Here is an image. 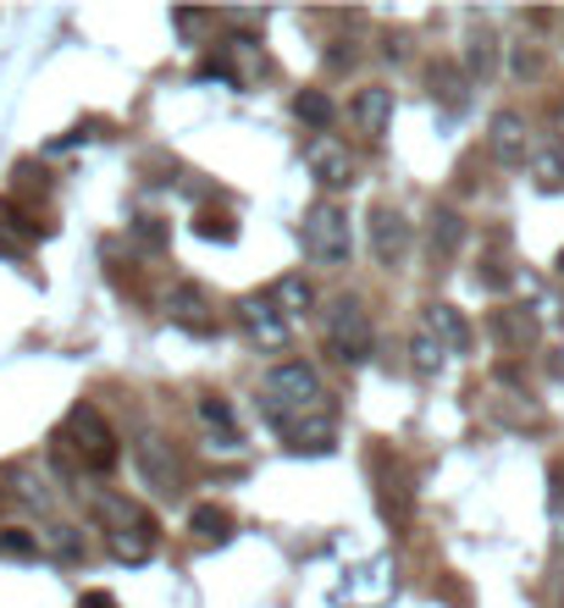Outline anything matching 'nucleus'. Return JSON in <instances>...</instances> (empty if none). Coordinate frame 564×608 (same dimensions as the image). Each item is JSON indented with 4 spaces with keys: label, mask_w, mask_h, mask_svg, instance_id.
<instances>
[{
    "label": "nucleus",
    "mask_w": 564,
    "mask_h": 608,
    "mask_svg": "<svg viewBox=\"0 0 564 608\" xmlns=\"http://www.w3.org/2000/svg\"><path fill=\"white\" fill-rule=\"evenodd\" d=\"M266 420L272 426H288L310 409H327V387H321V371L310 360H283L266 371V398H260Z\"/></svg>",
    "instance_id": "1"
},
{
    "label": "nucleus",
    "mask_w": 564,
    "mask_h": 608,
    "mask_svg": "<svg viewBox=\"0 0 564 608\" xmlns=\"http://www.w3.org/2000/svg\"><path fill=\"white\" fill-rule=\"evenodd\" d=\"M56 459H73L78 470H111L123 459L111 420L95 404H73L67 409V426L56 431Z\"/></svg>",
    "instance_id": "2"
},
{
    "label": "nucleus",
    "mask_w": 564,
    "mask_h": 608,
    "mask_svg": "<svg viewBox=\"0 0 564 608\" xmlns=\"http://www.w3.org/2000/svg\"><path fill=\"white\" fill-rule=\"evenodd\" d=\"M299 244H305V255H310L316 266H327V271L349 266V255H354L349 211L332 205V200H316V205L305 211V222H299Z\"/></svg>",
    "instance_id": "3"
},
{
    "label": "nucleus",
    "mask_w": 564,
    "mask_h": 608,
    "mask_svg": "<svg viewBox=\"0 0 564 608\" xmlns=\"http://www.w3.org/2000/svg\"><path fill=\"white\" fill-rule=\"evenodd\" d=\"M371 343H376L371 316H365L354 299H338V305L327 310V354L343 360V365H365V360H371Z\"/></svg>",
    "instance_id": "4"
},
{
    "label": "nucleus",
    "mask_w": 564,
    "mask_h": 608,
    "mask_svg": "<svg viewBox=\"0 0 564 608\" xmlns=\"http://www.w3.org/2000/svg\"><path fill=\"white\" fill-rule=\"evenodd\" d=\"M134 465H139L145 487H156L161 498H183V487H189V476H183V454H178L161 431H139V442H134Z\"/></svg>",
    "instance_id": "5"
},
{
    "label": "nucleus",
    "mask_w": 564,
    "mask_h": 608,
    "mask_svg": "<svg viewBox=\"0 0 564 608\" xmlns=\"http://www.w3.org/2000/svg\"><path fill=\"white\" fill-rule=\"evenodd\" d=\"M233 316H238V332H244L255 349H266V354L288 349V316L272 305V294H244Z\"/></svg>",
    "instance_id": "6"
},
{
    "label": "nucleus",
    "mask_w": 564,
    "mask_h": 608,
    "mask_svg": "<svg viewBox=\"0 0 564 608\" xmlns=\"http://www.w3.org/2000/svg\"><path fill=\"white\" fill-rule=\"evenodd\" d=\"M365 227H371V255H376V266H387V271L404 266V255H409V244H415L409 216H404L398 205H371Z\"/></svg>",
    "instance_id": "7"
},
{
    "label": "nucleus",
    "mask_w": 564,
    "mask_h": 608,
    "mask_svg": "<svg viewBox=\"0 0 564 608\" xmlns=\"http://www.w3.org/2000/svg\"><path fill=\"white\" fill-rule=\"evenodd\" d=\"M305 167H310V178H316L327 194L354 189V156H349V145L332 139V134H316V139L305 145Z\"/></svg>",
    "instance_id": "8"
},
{
    "label": "nucleus",
    "mask_w": 564,
    "mask_h": 608,
    "mask_svg": "<svg viewBox=\"0 0 564 608\" xmlns=\"http://www.w3.org/2000/svg\"><path fill=\"white\" fill-rule=\"evenodd\" d=\"M487 156L498 161V167H525L531 161V139H525V117L520 111H492V122H487Z\"/></svg>",
    "instance_id": "9"
},
{
    "label": "nucleus",
    "mask_w": 564,
    "mask_h": 608,
    "mask_svg": "<svg viewBox=\"0 0 564 608\" xmlns=\"http://www.w3.org/2000/svg\"><path fill=\"white\" fill-rule=\"evenodd\" d=\"M487 332L498 338V349H509V354H525V349H536V338H542V321H536V310H525V305H498V310L487 316Z\"/></svg>",
    "instance_id": "10"
},
{
    "label": "nucleus",
    "mask_w": 564,
    "mask_h": 608,
    "mask_svg": "<svg viewBox=\"0 0 564 608\" xmlns=\"http://www.w3.org/2000/svg\"><path fill=\"white\" fill-rule=\"evenodd\" d=\"M167 310H172V321L183 327V332H216V299L205 294V282H178L172 288V299H167Z\"/></svg>",
    "instance_id": "11"
},
{
    "label": "nucleus",
    "mask_w": 564,
    "mask_h": 608,
    "mask_svg": "<svg viewBox=\"0 0 564 608\" xmlns=\"http://www.w3.org/2000/svg\"><path fill=\"white\" fill-rule=\"evenodd\" d=\"M349 122H354L365 139H382V134H387V122H393V89L365 84V89L349 100Z\"/></svg>",
    "instance_id": "12"
},
{
    "label": "nucleus",
    "mask_w": 564,
    "mask_h": 608,
    "mask_svg": "<svg viewBox=\"0 0 564 608\" xmlns=\"http://www.w3.org/2000/svg\"><path fill=\"white\" fill-rule=\"evenodd\" d=\"M371 476H376V503H382V514H387L393 525H404V520H409V509H415L404 470L393 465V476H387V459H382V448H376V454H371Z\"/></svg>",
    "instance_id": "13"
},
{
    "label": "nucleus",
    "mask_w": 564,
    "mask_h": 608,
    "mask_svg": "<svg viewBox=\"0 0 564 608\" xmlns=\"http://www.w3.org/2000/svg\"><path fill=\"white\" fill-rule=\"evenodd\" d=\"M156 542H161V531H156L150 514H139L134 525L106 531V547H111V558H123V564H145V558L156 553Z\"/></svg>",
    "instance_id": "14"
},
{
    "label": "nucleus",
    "mask_w": 564,
    "mask_h": 608,
    "mask_svg": "<svg viewBox=\"0 0 564 608\" xmlns=\"http://www.w3.org/2000/svg\"><path fill=\"white\" fill-rule=\"evenodd\" d=\"M426 244H432V260H454L459 244H465V216L448 211V205H437L432 211V227H426Z\"/></svg>",
    "instance_id": "15"
},
{
    "label": "nucleus",
    "mask_w": 564,
    "mask_h": 608,
    "mask_svg": "<svg viewBox=\"0 0 564 608\" xmlns=\"http://www.w3.org/2000/svg\"><path fill=\"white\" fill-rule=\"evenodd\" d=\"M426 332H432L448 354H465V349H470V327H465V316H459L454 305H426Z\"/></svg>",
    "instance_id": "16"
},
{
    "label": "nucleus",
    "mask_w": 564,
    "mask_h": 608,
    "mask_svg": "<svg viewBox=\"0 0 564 608\" xmlns=\"http://www.w3.org/2000/svg\"><path fill=\"white\" fill-rule=\"evenodd\" d=\"M492 67H498V40L487 29H470V40H465V78L470 84H487Z\"/></svg>",
    "instance_id": "17"
},
{
    "label": "nucleus",
    "mask_w": 564,
    "mask_h": 608,
    "mask_svg": "<svg viewBox=\"0 0 564 608\" xmlns=\"http://www.w3.org/2000/svg\"><path fill=\"white\" fill-rule=\"evenodd\" d=\"M294 117H299L305 128L327 134V128H332V117H338V106H332V95H327V89H299V95H294Z\"/></svg>",
    "instance_id": "18"
},
{
    "label": "nucleus",
    "mask_w": 564,
    "mask_h": 608,
    "mask_svg": "<svg viewBox=\"0 0 564 608\" xmlns=\"http://www.w3.org/2000/svg\"><path fill=\"white\" fill-rule=\"evenodd\" d=\"M272 305H277L283 316H305V310L316 305V288H310L299 271H288V277H277V282H272Z\"/></svg>",
    "instance_id": "19"
},
{
    "label": "nucleus",
    "mask_w": 564,
    "mask_h": 608,
    "mask_svg": "<svg viewBox=\"0 0 564 608\" xmlns=\"http://www.w3.org/2000/svg\"><path fill=\"white\" fill-rule=\"evenodd\" d=\"M189 531H194L200 542H233V514H227L222 503H200V509L189 514Z\"/></svg>",
    "instance_id": "20"
},
{
    "label": "nucleus",
    "mask_w": 564,
    "mask_h": 608,
    "mask_svg": "<svg viewBox=\"0 0 564 608\" xmlns=\"http://www.w3.org/2000/svg\"><path fill=\"white\" fill-rule=\"evenodd\" d=\"M200 420H205L211 431H222V437H216L222 448H238V426H233V404H227V398L205 393V398H200Z\"/></svg>",
    "instance_id": "21"
},
{
    "label": "nucleus",
    "mask_w": 564,
    "mask_h": 608,
    "mask_svg": "<svg viewBox=\"0 0 564 608\" xmlns=\"http://www.w3.org/2000/svg\"><path fill=\"white\" fill-rule=\"evenodd\" d=\"M465 89H470V78H465V67H448V62H437L432 67V95H443V106H465Z\"/></svg>",
    "instance_id": "22"
},
{
    "label": "nucleus",
    "mask_w": 564,
    "mask_h": 608,
    "mask_svg": "<svg viewBox=\"0 0 564 608\" xmlns=\"http://www.w3.org/2000/svg\"><path fill=\"white\" fill-rule=\"evenodd\" d=\"M443 360H448V349H443V343L421 327V332L409 338V365H415L421 376H437V371H443Z\"/></svg>",
    "instance_id": "23"
},
{
    "label": "nucleus",
    "mask_w": 564,
    "mask_h": 608,
    "mask_svg": "<svg viewBox=\"0 0 564 608\" xmlns=\"http://www.w3.org/2000/svg\"><path fill=\"white\" fill-rule=\"evenodd\" d=\"M531 178H536V189L542 194H553V189H564V156L558 150H531Z\"/></svg>",
    "instance_id": "24"
},
{
    "label": "nucleus",
    "mask_w": 564,
    "mask_h": 608,
    "mask_svg": "<svg viewBox=\"0 0 564 608\" xmlns=\"http://www.w3.org/2000/svg\"><path fill=\"white\" fill-rule=\"evenodd\" d=\"M194 233L211 238V244H233V238H238V222H233V211H211V205H205V211L194 216Z\"/></svg>",
    "instance_id": "25"
},
{
    "label": "nucleus",
    "mask_w": 564,
    "mask_h": 608,
    "mask_svg": "<svg viewBox=\"0 0 564 608\" xmlns=\"http://www.w3.org/2000/svg\"><path fill=\"white\" fill-rule=\"evenodd\" d=\"M40 536L34 531H0V558H34Z\"/></svg>",
    "instance_id": "26"
},
{
    "label": "nucleus",
    "mask_w": 564,
    "mask_h": 608,
    "mask_svg": "<svg viewBox=\"0 0 564 608\" xmlns=\"http://www.w3.org/2000/svg\"><path fill=\"white\" fill-rule=\"evenodd\" d=\"M51 547H56V558H84V536L73 525H51Z\"/></svg>",
    "instance_id": "27"
},
{
    "label": "nucleus",
    "mask_w": 564,
    "mask_h": 608,
    "mask_svg": "<svg viewBox=\"0 0 564 608\" xmlns=\"http://www.w3.org/2000/svg\"><path fill=\"white\" fill-rule=\"evenodd\" d=\"M134 238H139L145 249H167V227H161V216H139V222H134Z\"/></svg>",
    "instance_id": "28"
},
{
    "label": "nucleus",
    "mask_w": 564,
    "mask_h": 608,
    "mask_svg": "<svg viewBox=\"0 0 564 608\" xmlns=\"http://www.w3.org/2000/svg\"><path fill=\"white\" fill-rule=\"evenodd\" d=\"M514 73H520V78H542V51L514 45Z\"/></svg>",
    "instance_id": "29"
},
{
    "label": "nucleus",
    "mask_w": 564,
    "mask_h": 608,
    "mask_svg": "<svg viewBox=\"0 0 564 608\" xmlns=\"http://www.w3.org/2000/svg\"><path fill=\"white\" fill-rule=\"evenodd\" d=\"M18 498L34 503V509H51V492H45V481H34V476H18Z\"/></svg>",
    "instance_id": "30"
},
{
    "label": "nucleus",
    "mask_w": 564,
    "mask_h": 608,
    "mask_svg": "<svg viewBox=\"0 0 564 608\" xmlns=\"http://www.w3.org/2000/svg\"><path fill=\"white\" fill-rule=\"evenodd\" d=\"M23 244H29V238H18V233L0 227V255H7V260H18V255H23Z\"/></svg>",
    "instance_id": "31"
},
{
    "label": "nucleus",
    "mask_w": 564,
    "mask_h": 608,
    "mask_svg": "<svg viewBox=\"0 0 564 608\" xmlns=\"http://www.w3.org/2000/svg\"><path fill=\"white\" fill-rule=\"evenodd\" d=\"M78 608H117V597H111V591H84Z\"/></svg>",
    "instance_id": "32"
},
{
    "label": "nucleus",
    "mask_w": 564,
    "mask_h": 608,
    "mask_svg": "<svg viewBox=\"0 0 564 608\" xmlns=\"http://www.w3.org/2000/svg\"><path fill=\"white\" fill-rule=\"evenodd\" d=\"M553 128H558V139H564V95H558V106H553Z\"/></svg>",
    "instance_id": "33"
},
{
    "label": "nucleus",
    "mask_w": 564,
    "mask_h": 608,
    "mask_svg": "<svg viewBox=\"0 0 564 608\" xmlns=\"http://www.w3.org/2000/svg\"><path fill=\"white\" fill-rule=\"evenodd\" d=\"M553 266H558V271H564V249H558V260H553Z\"/></svg>",
    "instance_id": "34"
},
{
    "label": "nucleus",
    "mask_w": 564,
    "mask_h": 608,
    "mask_svg": "<svg viewBox=\"0 0 564 608\" xmlns=\"http://www.w3.org/2000/svg\"><path fill=\"white\" fill-rule=\"evenodd\" d=\"M0 498H7V492H0Z\"/></svg>",
    "instance_id": "35"
}]
</instances>
